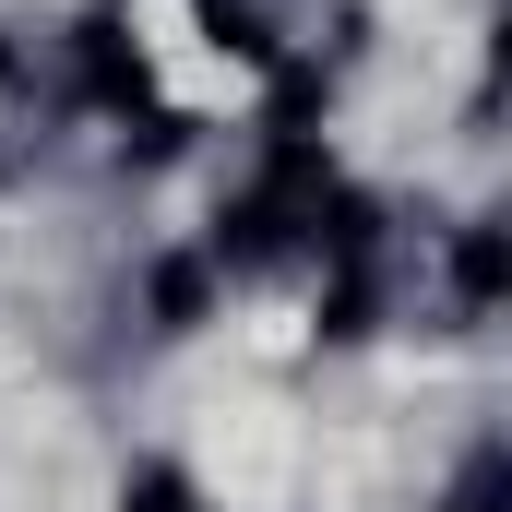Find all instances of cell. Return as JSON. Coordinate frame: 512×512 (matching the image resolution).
I'll return each mask as SVG.
<instances>
[{
	"instance_id": "obj_7",
	"label": "cell",
	"mask_w": 512,
	"mask_h": 512,
	"mask_svg": "<svg viewBox=\"0 0 512 512\" xmlns=\"http://www.w3.org/2000/svg\"><path fill=\"white\" fill-rule=\"evenodd\" d=\"M120 512H203V501H191V477H179V465H131Z\"/></svg>"
},
{
	"instance_id": "obj_1",
	"label": "cell",
	"mask_w": 512,
	"mask_h": 512,
	"mask_svg": "<svg viewBox=\"0 0 512 512\" xmlns=\"http://www.w3.org/2000/svg\"><path fill=\"white\" fill-rule=\"evenodd\" d=\"M286 203L274 191H239V203H215V262H262V251H286Z\"/></svg>"
},
{
	"instance_id": "obj_9",
	"label": "cell",
	"mask_w": 512,
	"mask_h": 512,
	"mask_svg": "<svg viewBox=\"0 0 512 512\" xmlns=\"http://www.w3.org/2000/svg\"><path fill=\"white\" fill-rule=\"evenodd\" d=\"M0 84H12V48H0Z\"/></svg>"
},
{
	"instance_id": "obj_4",
	"label": "cell",
	"mask_w": 512,
	"mask_h": 512,
	"mask_svg": "<svg viewBox=\"0 0 512 512\" xmlns=\"http://www.w3.org/2000/svg\"><path fill=\"white\" fill-rule=\"evenodd\" d=\"M453 286H465V310H489V298H501V239H489V215L453 239Z\"/></svg>"
},
{
	"instance_id": "obj_5",
	"label": "cell",
	"mask_w": 512,
	"mask_h": 512,
	"mask_svg": "<svg viewBox=\"0 0 512 512\" xmlns=\"http://www.w3.org/2000/svg\"><path fill=\"white\" fill-rule=\"evenodd\" d=\"M203 36H215V48H239V60H274V24H262L251 0H203Z\"/></svg>"
},
{
	"instance_id": "obj_8",
	"label": "cell",
	"mask_w": 512,
	"mask_h": 512,
	"mask_svg": "<svg viewBox=\"0 0 512 512\" xmlns=\"http://www.w3.org/2000/svg\"><path fill=\"white\" fill-rule=\"evenodd\" d=\"M441 512H501V453H477V465L453 477V501H441Z\"/></svg>"
},
{
	"instance_id": "obj_6",
	"label": "cell",
	"mask_w": 512,
	"mask_h": 512,
	"mask_svg": "<svg viewBox=\"0 0 512 512\" xmlns=\"http://www.w3.org/2000/svg\"><path fill=\"white\" fill-rule=\"evenodd\" d=\"M370 310H382V286H370V262H346L334 298H322V334H370Z\"/></svg>"
},
{
	"instance_id": "obj_3",
	"label": "cell",
	"mask_w": 512,
	"mask_h": 512,
	"mask_svg": "<svg viewBox=\"0 0 512 512\" xmlns=\"http://www.w3.org/2000/svg\"><path fill=\"white\" fill-rule=\"evenodd\" d=\"M84 96L96 108H131L143 96V48H120V24H84Z\"/></svg>"
},
{
	"instance_id": "obj_2",
	"label": "cell",
	"mask_w": 512,
	"mask_h": 512,
	"mask_svg": "<svg viewBox=\"0 0 512 512\" xmlns=\"http://www.w3.org/2000/svg\"><path fill=\"white\" fill-rule=\"evenodd\" d=\"M143 298H155V334H191V322L215 310V274H203L191 251H167L155 274H143Z\"/></svg>"
}]
</instances>
